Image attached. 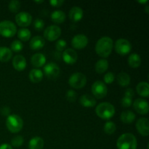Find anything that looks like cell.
I'll use <instances>...</instances> for the list:
<instances>
[{
  "label": "cell",
  "mask_w": 149,
  "mask_h": 149,
  "mask_svg": "<svg viewBox=\"0 0 149 149\" xmlns=\"http://www.w3.org/2000/svg\"><path fill=\"white\" fill-rule=\"evenodd\" d=\"M113 47V42L109 36H103L98 39L95 45V52L102 58H108Z\"/></svg>",
  "instance_id": "6da1fadb"
},
{
  "label": "cell",
  "mask_w": 149,
  "mask_h": 149,
  "mask_svg": "<svg viewBox=\"0 0 149 149\" xmlns=\"http://www.w3.org/2000/svg\"><path fill=\"white\" fill-rule=\"evenodd\" d=\"M95 113L100 119L109 120L115 114V108L109 102H103L96 106Z\"/></svg>",
  "instance_id": "7a4b0ae2"
},
{
  "label": "cell",
  "mask_w": 149,
  "mask_h": 149,
  "mask_svg": "<svg viewBox=\"0 0 149 149\" xmlns=\"http://www.w3.org/2000/svg\"><path fill=\"white\" fill-rule=\"evenodd\" d=\"M116 146L118 149H136L137 140L132 133L122 134L117 140Z\"/></svg>",
  "instance_id": "3957f363"
},
{
  "label": "cell",
  "mask_w": 149,
  "mask_h": 149,
  "mask_svg": "<svg viewBox=\"0 0 149 149\" xmlns=\"http://www.w3.org/2000/svg\"><path fill=\"white\" fill-rule=\"evenodd\" d=\"M6 126L12 133H17L23 129V121L19 115H9L6 119Z\"/></svg>",
  "instance_id": "277c9868"
},
{
  "label": "cell",
  "mask_w": 149,
  "mask_h": 149,
  "mask_svg": "<svg viewBox=\"0 0 149 149\" xmlns=\"http://www.w3.org/2000/svg\"><path fill=\"white\" fill-rule=\"evenodd\" d=\"M17 32V27L13 22L4 20L0 22V34L6 38L13 37Z\"/></svg>",
  "instance_id": "5b68a950"
},
{
  "label": "cell",
  "mask_w": 149,
  "mask_h": 149,
  "mask_svg": "<svg viewBox=\"0 0 149 149\" xmlns=\"http://www.w3.org/2000/svg\"><path fill=\"white\" fill-rule=\"evenodd\" d=\"M68 84L74 89H81L87 84V77L82 73H74L70 76Z\"/></svg>",
  "instance_id": "8992f818"
},
{
  "label": "cell",
  "mask_w": 149,
  "mask_h": 149,
  "mask_svg": "<svg viewBox=\"0 0 149 149\" xmlns=\"http://www.w3.org/2000/svg\"><path fill=\"white\" fill-rule=\"evenodd\" d=\"M91 91L95 96V98L101 99L107 95L108 88L103 81L98 80L93 83L91 87Z\"/></svg>",
  "instance_id": "52a82bcc"
},
{
  "label": "cell",
  "mask_w": 149,
  "mask_h": 149,
  "mask_svg": "<svg viewBox=\"0 0 149 149\" xmlns=\"http://www.w3.org/2000/svg\"><path fill=\"white\" fill-rule=\"evenodd\" d=\"M115 50L121 55H126L130 52L132 49V45L126 39H119L115 42Z\"/></svg>",
  "instance_id": "ba28073f"
},
{
  "label": "cell",
  "mask_w": 149,
  "mask_h": 149,
  "mask_svg": "<svg viewBox=\"0 0 149 149\" xmlns=\"http://www.w3.org/2000/svg\"><path fill=\"white\" fill-rule=\"evenodd\" d=\"M61 35V29L56 25H52L45 29L44 36L45 39L50 42L57 40Z\"/></svg>",
  "instance_id": "9c48e42d"
},
{
  "label": "cell",
  "mask_w": 149,
  "mask_h": 149,
  "mask_svg": "<svg viewBox=\"0 0 149 149\" xmlns=\"http://www.w3.org/2000/svg\"><path fill=\"white\" fill-rule=\"evenodd\" d=\"M43 70L45 75L50 79H55L58 78L61 73L60 67L55 63L53 62L48 63L47 64H46L44 67Z\"/></svg>",
  "instance_id": "30bf717a"
},
{
  "label": "cell",
  "mask_w": 149,
  "mask_h": 149,
  "mask_svg": "<svg viewBox=\"0 0 149 149\" xmlns=\"http://www.w3.org/2000/svg\"><path fill=\"white\" fill-rule=\"evenodd\" d=\"M15 22L20 27H27L32 22V16L27 12H20L15 16Z\"/></svg>",
  "instance_id": "8fae6325"
},
{
  "label": "cell",
  "mask_w": 149,
  "mask_h": 149,
  "mask_svg": "<svg viewBox=\"0 0 149 149\" xmlns=\"http://www.w3.org/2000/svg\"><path fill=\"white\" fill-rule=\"evenodd\" d=\"M88 44V38L86 35L79 33L77 34L71 39V45L77 49H84Z\"/></svg>",
  "instance_id": "7c38bea8"
},
{
  "label": "cell",
  "mask_w": 149,
  "mask_h": 149,
  "mask_svg": "<svg viewBox=\"0 0 149 149\" xmlns=\"http://www.w3.org/2000/svg\"><path fill=\"white\" fill-rule=\"evenodd\" d=\"M133 108L138 113H140V114L145 115L148 113V103L145 100V99H136L133 103Z\"/></svg>",
  "instance_id": "4fadbf2b"
},
{
  "label": "cell",
  "mask_w": 149,
  "mask_h": 149,
  "mask_svg": "<svg viewBox=\"0 0 149 149\" xmlns=\"http://www.w3.org/2000/svg\"><path fill=\"white\" fill-rule=\"evenodd\" d=\"M63 60L64 62L68 65H74L78 59V55L74 49L68 48L63 52Z\"/></svg>",
  "instance_id": "5bb4252c"
},
{
  "label": "cell",
  "mask_w": 149,
  "mask_h": 149,
  "mask_svg": "<svg viewBox=\"0 0 149 149\" xmlns=\"http://www.w3.org/2000/svg\"><path fill=\"white\" fill-rule=\"evenodd\" d=\"M136 129L143 136H148L149 134V122L146 118H141L136 122Z\"/></svg>",
  "instance_id": "9a60e30c"
},
{
  "label": "cell",
  "mask_w": 149,
  "mask_h": 149,
  "mask_svg": "<svg viewBox=\"0 0 149 149\" xmlns=\"http://www.w3.org/2000/svg\"><path fill=\"white\" fill-rule=\"evenodd\" d=\"M83 15H84V12L83 10L79 7L74 6L70 10L68 16H69L70 20L72 22L77 23L82 19Z\"/></svg>",
  "instance_id": "2e32d148"
},
{
  "label": "cell",
  "mask_w": 149,
  "mask_h": 149,
  "mask_svg": "<svg viewBox=\"0 0 149 149\" xmlns=\"http://www.w3.org/2000/svg\"><path fill=\"white\" fill-rule=\"evenodd\" d=\"M13 65L17 71H22L26 68V60L22 55H17L13 59Z\"/></svg>",
  "instance_id": "e0dca14e"
},
{
  "label": "cell",
  "mask_w": 149,
  "mask_h": 149,
  "mask_svg": "<svg viewBox=\"0 0 149 149\" xmlns=\"http://www.w3.org/2000/svg\"><path fill=\"white\" fill-rule=\"evenodd\" d=\"M31 63L36 68H40L44 66L46 63V57L42 53H35L31 58Z\"/></svg>",
  "instance_id": "ac0fdd59"
},
{
  "label": "cell",
  "mask_w": 149,
  "mask_h": 149,
  "mask_svg": "<svg viewBox=\"0 0 149 149\" xmlns=\"http://www.w3.org/2000/svg\"><path fill=\"white\" fill-rule=\"evenodd\" d=\"M45 45V41L43 37L40 36H35L31 39L29 46L33 50H39L42 49Z\"/></svg>",
  "instance_id": "d6986e66"
},
{
  "label": "cell",
  "mask_w": 149,
  "mask_h": 149,
  "mask_svg": "<svg viewBox=\"0 0 149 149\" xmlns=\"http://www.w3.org/2000/svg\"><path fill=\"white\" fill-rule=\"evenodd\" d=\"M79 103L83 107H94L96 105V99L93 96L90 95L84 94L81 95V97H80Z\"/></svg>",
  "instance_id": "ffe728a7"
},
{
  "label": "cell",
  "mask_w": 149,
  "mask_h": 149,
  "mask_svg": "<svg viewBox=\"0 0 149 149\" xmlns=\"http://www.w3.org/2000/svg\"><path fill=\"white\" fill-rule=\"evenodd\" d=\"M44 77L43 71L39 68H33L29 72V79L33 83H39Z\"/></svg>",
  "instance_id": "44dd1931"
},
{
  "label": "cell",
  "mask_w": 149,
  "mask_h": 149,
  "mask_svg": "<svg viewBox=\"0 0 149 149\" xmlns=\"http://www.w3.org/2000/svg\"><path fill=\"white\" fill-rule=\"evenodd\" d=\"M45 141L41 137H33L29 143V149H43Z\"/></svg>",
  "instance_id": "7402d4cb"
},
{
  "label": "cell",
  "mask_w": 149,
  "mask_h": 149,
  "mask_svg": "<svg viewBox=\"0 0 149 149\" xmlns=\"http://www.w3.org/2000/svg\"><path fill=\"white\" fill-rule=\"evenodd\" d=\"M136 91L139 95L143 97H148L149 96V84L146 81H141L136 86Z\"/></svg>",
  "instance_id": "603a6c76"
},
{
  "label": "cell",
  "mask_w": 149,
  "mask_h": 149,
  "mask_svg": "<svg viewBox=\"0 0 149 149\" xmlns=\"http://www.w3.org/2000/svg\"><path fill=\"white\" fill-rule=\"evenodd\" d=\"M65 13L62 10H55L51 13V20L55 23H62L65 21Z\"/></svg>",
  "instance_id": "cb8c5ba5"
},
{
  "label": "cell",
  "mask_w": 149,
  "mask_h": 149,
  "mask_svg": "<svg viewBox=\"0 0 149 149\" xmlns=\"http://www.w3.org/2000/svg\"><path fill=\"white\" fill-rule=\"evenodd\" d=\"M135 117H136V116L132 111L127 110L124 111L122 112L120 119L124 124H132L135 121Z\"/></svg>",
  "instance_id": "d4e9b609"
},
{
  "label": "cell",
  "mask_w": 149,
  "mask_h": 149,
  "mask_svg": "<svg viewBox=\"0 0 149 149\" xmlns=\"http://www.w3.org/2000/svg\"><path fill=\"white\" fill-rule=\"evenodd\" d=\"M13 57V52L11 49L6 47H0V61L8 62Z\"/></svg>",
  "instance_id": "484cf974"
},
{
  "label": "cell",
  "mask_w": 149,
  "mask_h": 149,
  "mask_svg": "<svg viewBox=\"0 0 149 149\" xmlns=\"http://www.w3.org/2000/svg\"><path fill=\"white\" fill-rule=\"evenodd\" d=\"M109 61L106 59H100L97 61L95 65V69L97 74H103L106 72L109 68Z\"/></svg>",
  "instance_id": "4316f807"
},
{
  "label": "cell",
  "mask_w": 149,
  "mask_h": 149,
  "mask_svg": "<svg viewBox=\"0 0 149 149\" xmlns=\"http://www.w3.org/2000/svg\"><path fill=\"white\" fill-rule=\"evenodd\" d=\"M141 58L138 54L132 53L128 58V64L131 68H136L141 65Z\"/></svg>",
  "instance_id": "83f0119b"
},
{
  "label": "cell",
  "mask_w": 149,
  "mask_h": 149,
  "mask_svg": "<svg viewBox=\"0 0 149 149\" xmlns=\"http://www.w3.org/2000/svg\"><path fill=\"white\" fill-rule=\"evenodd\" d=\"M118 84L122 87H127L130 84V77L125 72L119 73L116 77Z\"/></svg>",
  "instance_id": "f1b7e54d"
},
{
  "label": "cell",
  "mask_w": 149,
  "mask_h": 149,
  "mask_svg": "<svg viewBox=\"0 0 149 149\" xmlns=\"http://www.w3.org/2000/svg\"><path fill=\"white\" fill-rule=\"evenodd\" d=\"M17 37L19 38L20 41L27 42L31 37V33L29 29L26 28H21L17 31Z\"/></svg>",
  "instance_id": "f546056e"
},
{
  "label": "cell",
  "mask_w": 149,
  "mask_h": 149,
  "mask_svg": "<svg viewBox=\"0 0 149 149\" xmlns=\"http://www.w3.org/2000/svg\"><path fill=\"white\" fill-rule=\"evenodd\" d=\"M116 130V125H115L114 122H111V121H108L107 122H106L104 127H103V130L107 135H112V134L114 133Z\"/></svg>",
  "instance_id": "4dcf8cb0"
},
{
  "label": "cell",
  "mask_w": 149,
  "mask_h": 149,
  "mask_svg": "<svg viewBox=\"0 0 149 149\" xmlns=\"http://www.w3.org/2000/svg\"><path fill=\"white\" fill-rule=\"evenodd\" d=\"M11 51L12 52H19L23 49V44L22 43L21 41L18 40V39H15V40L13 41L11 44Z\"/></svg>",
  "instance_id": "1f68e13d"
},
{
  "label": "cell",
  "mask_w": 149,
  "mask_h": 149,
  "mask_svg": "<svg viewBox=\"0 0 149 149\" xmlns=\"http://www.w3.org/2000/svg\"><path fill=\"white\" fill-rule=\"evenodd\" d=\"M8 8L12 13H17L20 8V2L17 0H12L9 3Z\"/></svg>",
  "instance_id": "d6a6232c"
},
{
  "label": "cell",
  "mask_w": 149,
  "mask_h": 149,
  "mask_svg": "<svg viewBox=\"0 0 149 149\" xmlns=\"http://www.w3.org/2000/svg\"><path fill=\"white\" fill-rule=\"evenodd\" d=\"M24 142V139H23V136L21 135H17V136L14 137L11 141V144L13 146L15 147V148H19L21 146Z\"/></svg>",
  "instance_id": "836d02e7"
},
{
  "label": "cell",
  "mask_w": 149,
  "mask_h": 149,
  "mask_svg": "<svg viewBox=\"0 0 149 149\" xmlns=\"http://www.w3.org/2000/svg\"><path fill=\"white\" fill-rule=\"evenodd\" d=\"M67 46V42H65V39H58V41L56 42L55 43V48L59 52H62L63 51L64 49H65Z\"/></svg>",
  "instance_id": "e575fe53"
},
{
  "label": "cell",
  "mask_w": 149,
  "mask_h": 149,
  "mask_svg": "<svg viewBox=\"0 0 149 149\" xmlns=\"http://www.w3.org/2000/svg\"><path fill=\"white\" fill-rule=\"evenodd\" d=\"M65 97H66L67 100L70 102H74L76 101L77 97V93H76L74 90H69L67 91L66 95H65Z\"/></svg>",
  "instance_id": "d590c367"
},
{
  "label": "cell",
  "mask_w": 149,
  "mask_h": 149,
  "mask_svg": "<svg viewBox=\"0 0 149 149\" xmlns=\"http://www.w3.org/2000/svg\"><path fill=\"white\" fill-rule=\"evenodd\" d=\"M33 26L36 31H41L44 29L45 26V22L42 19L36 18L33 22Z\"/></svg>",
  "instance_id": "8d00e7d4"
},
{
  "label": "cell",
  "mask_w": 149,
  "mask_h": 149,
  "mask_svg": "<svg viewBox=\"0 0 149 149\" xmlns=\"http://www.w3.org/2000/svg\"><path fill=\"white\" fill-rule=\"evenodd\" d=\"M114 79L115 76L112 72L106 73L104 75V77H103V80H104L105 83H106V84H111V83H113V81H114Z\"/></svg>",
  "instance_id": "74e56055"
},
{
  "label": "cell",
  "mask_w": 149,
  "mask_h": 149,
  "mask_svg": "<svg viewBox=\"0 0 149 149\" xmlns=\"http://www.w3.org/2000/svg\"><path fill=\"white\" fill-rule=\"evenodd\" d=\"M121 103H122V106L125 108L130 107L131 105L132 104V99L124 96V97H122V100H121Z\"/></svg>",
  "instance_id": "f35d334b"
},
{
  "label": "cell",
  "mask_w": 149,
  "mask_h": 149,
  "mask_svg": "<svg viewBox=\"0 0 149 149\" xmlns=\"http://www.w3.org/2000/svg\"><path fill=\"white\" fill-rule=\"evenodd\" d=\"M49 4L52 6V7H60L64 4V0H50L49 1Z\"/></svg>",
  "instance_id": "ab89813d"
},
{
  "label": "cell",
  "mask_w": 149,
  "mask_h": 149,
  "mask_svg": "<svg viewBox=\"0 0 149 149\" xmlns=\"http://www.w3.org/2000/svg\"><path fill=\"white\" fill-rule=\"evenodd\" d=\"M125 97H127L132 99V97L135 96V92H134V90L131 88L127 89L126 91H125Z\"/></svg>",
  "instance_id": "60d3db41"
},
{
  "label": "cell",
  "mask_w": 149,
  "mask_h": 149,
  "mask_svg": "<svg viewBox=\"0 0 149 149\" xmlns=\"http://www.w3.org/2000/svg\"><path fill=\"white\" fill-rule=\"evenodd\" d=\"M1 113L3 116H8L10 113V109L9 107H7V106H4V107L1 108Z\"/></svg>",
  "instance_id": "b9f144b4"
},
{
  "label": "cell",
  "mask_w": 149,
  "mask_h": 149,
  "mask_svg": "<svg viewBox=\"0 0 149 149\" xmlns=\"http://www.w3.org/2000/svg\"><path fill=\"white\" fill-rule=\"evenodd\" d=\"M0 149H13V148L8 143H2L0 145Z\"/></svg>",
  "instance_id": "7bdbcfd3"
},
{
  "label": "cell",
  "mask_w": 149,
  "mask_h": 149,
  "mask_svg": "<svg viewBox=\"0 0 149 149\" xmlns=\"http://www.w3.org/2000/svg\"><path fill=\"white\" fill-rule=\"evenodd\" d=\"M44 1H42V0H41V1H35V2L37 3V4H41V3L43 2Z\"/></svg>",
  "instance_id": "ee69618b"
},
{
  "label": "cell",
  "mask_w": 149,
  "mask_h": 149,
  "mask_svg": "<svg viewBox=\"0 0 149 149\" xmlns=\"http://www.w3.org/2000/svg\"><path fill=\"white\" fill-rule=\"evenodd\" d=\"M146 13L148 14V6H146Z\"/></svg>",
  "instance_id": "f6af8a7d"
}]
</instances>
